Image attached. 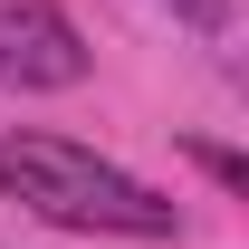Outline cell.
<instances>
[{
  "mask_svg": "<svg viewBox=\"0 0 249 249\" xmlns=\"http://www.w3.org/2000/svg\"><path fill=\"white\" fill-rule=\"evenodd\" d=\"M0 182H10V201H29L48 230H115V240H173L182 230V211L154 182L115 173L106 154L67 144V134H19L10 124L0 134Z\"/></svg>",
  "mask_w": 249,
  "mask_h": 249,
  "instance_id": "1",
  "label": "cell"
},
{
  "mask_svg": "<svg viewBox=\"0 0 249 249\" xmlns=\"http://www.w3.org/2000/svg\"><path fill=\"white\" fill-rule=\"evenodd\" d=\"M87 77V38L58 0H0V87L19 96H58Z\"/></svg>",
  "mask_w": 249,
  "mask_h": 249,
  "instance_id": "2",
  "label": "cell"
},
{
  "mask_svg": "<svg viewBox=\"0 0 249 249\" xmlns=\"http://www.w3.org/2000/svg\"><path fill=\"white\" fill-rule=\"evenodd\" d=\"M192 163H201L220 192H249V163H240V154H220V144H192Z\"/></svg>",
  "mask_w": 249,
  "mask_h": 249,
  "instance_id": "3",
  "label": "cell"
},
{
  "mask_svg": "<svg viewBox=\"0 0 249 249\" xmlns=\"http://www.w3.org/2000/svg\"><path fill=\"white\" fill-rule=\"evenodd\" d=\"M163 10H182L201 38H230V0H163Z\"/></svg>",
  "mask_w": 249,
  "mask_h": 249,
  "instance_id": "4",
  "label": "cell"
}]
</instances>
